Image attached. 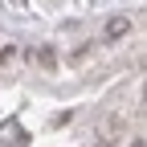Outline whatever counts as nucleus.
Here are the masks:
<instances>
[{"label":"nucleus","mask_w":147,"mask_h":147,"mask_svg":"<svg viewBox=\"0 0 147 147\" xmlns=\"http://www.w3.org/2000/svg\"><path fill=\"white\" fill-rule=\"evenodd\" d=\"M127 29H131V25H127V21H123V16H115V21H110V25H106V37H110V41H115V37H123Z\"/></svg>","instance_id":"nucleus-1"},{"label":"nucleus","mask_w":147,"mask_h":147,"mask_svg":"<svg viewBox=\"0 0 147 147\" xmlns=\"http://www.w3.org/2000/svg\"><path fill=\"white\" fill-rule=\"evenodd\" d=\"M143 94H147V86H143Z\"/></svg>","instance_id":"nucleus-2"},{"label":"nucleus","mask_w":147,"mask_h":147,"mask_svg":"<svg viewBox=\"0 0 147 147\" xmlns=\"http://www.w3.org/2000/svg\"><path fill=\"white\" fill-rule=\"evenodd\" d=\"M102 147H110V143H102Z\"/></svg>","instance_id":"nucleus-3"}]
</instances>
